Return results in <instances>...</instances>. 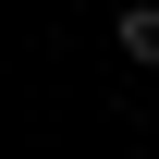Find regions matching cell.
I'll return each instance as SVG.
<instances>
[{
	"mask_svg": "<svg viewBox=\"0 0 159 159\" xmlns=\"http://www.w3.org/2000/svg\"><path fill=\"white\" fill-rule=\"evenodd\" d=\"M122 61H159V0H122Z\"/></svg>",
	"mask_w": 159,
	"mask_h": 159,
	"instance_id": "6da1fadb",
	"label": "cell"
}]
</instances>
